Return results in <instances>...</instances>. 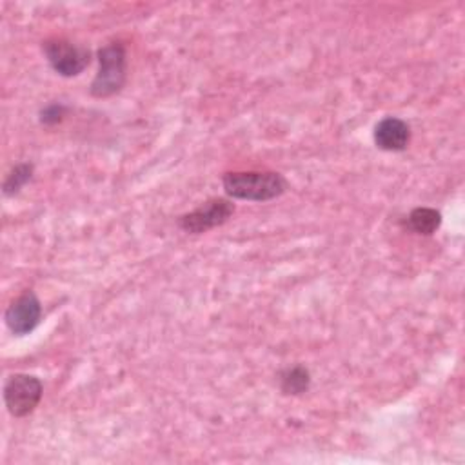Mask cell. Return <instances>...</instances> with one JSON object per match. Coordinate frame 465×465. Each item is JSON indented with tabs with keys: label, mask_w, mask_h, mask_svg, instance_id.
Segmentation results:
<instances>
[{
	"label": "cell",
	"mask_w": 465,
	"mask_h": 465,
	"mask_svg": "<svg viewBox=\"0 0 465 465\" xmlns=\"http://www.w3.org/2000/svg\"><path fill=\"white\" fill-rule=\"evenodd\" d=\"M31 176H33V165H31V163L24 162V163L15 165V167L9 171V174L5 176V180H4L2 193H4L5 196L16 194V193L31 180Z\"/></svg>",
	"instance_id": "cell-10"
},
{
	"label": "cell",
	"mask_w": 465,
	"mask_h": 465,
	"mask_svg": "<svg viewBox=\"0 0 465 465\" xmlns=\"http://www.w3.org/2000/svg\"><path fill=\"white\" fill-rule=\"evenodd\" d=\"M44 54L49 65L60 76H76L80 74L91 62L89 49L76 45L65 38H49L42 45Z\"/></svg>",
	"instance_id": "cell-4"
},
{
	"label": "cell",
	"mask_w": 465,
	"mask_h": 465,
	"mask_svg": "<svg viewBox=\"0 0 465 465\" xmlns=\"http://www.w3.org/2000/svg\"><path fill=\"white\" fill-rule=\"evenodd\" d=\"M42 381L31 374H13L4 385V401L11 416L24 418L31 414L42 398Z\"/></svg>",
	"instance_id": "cell-3"
},
{
	"label": "cell",
	"mask_w": 465,
	"mask_h": 465,
	"mask_svg": "<svg viewBox=\"0 0 465 465\" xmlns=\"http://www.w3.org/2000/svg\"><path fill=\"white\" fill-rule=\"evenodd\" d=\"M407 222L414 232L430 236L440 229L441 214H440V211H436L432 207H416L411 211Z\"/></svg>",
	"instance_id": "cell-9"
},
{
	"label": "cell",
	"mask_w": 465,
	"mask_h": 465,
	"mask_svg": "<svg viewBox=\"0 0 465 465\" xmlns=\"http://www.w3.org/2000/svg\"><path fill=\"white\" fill-rule=\"evenodd\" d=\"M234 213V205L225 198H213L203 202L194 211L182 214L178 218V225L191 234L207 232L214 227L223 225Z\"/></svg>",
	"instance_id": "cell-5"
},
{
	"label": "cell",
	"mask_w": 465,
	"mask_h": 465,
	"mask_svg": "<svg viewBox=\"0 0 465 465\" xmlns=\"http://www.w3.org/2000/svg\"><path fill=\"white\" fill-rule=\"evenodd\" d=\"M311 374L303 365H292L278 374V387L287 396H298L309 391Z\"/></svg>",
	"instance_id": "cell-8"
},
{
	"label": "cell",
	"mask_w": 465,
	"mask_h": 465,
	"mask_svg": "<svg viewBox=\"0 0 465 465\" xmlns=\"http://www.w3.org/2000/svg\"><path fill=\"white\" fill-rule=\"evenodd\" d=\"M222 185L229 196L251 202H267L287 191V180L274 171L225 173Z\"/></svg>",
	"instance_id": "cell-1"
},
{
	"label": "cell",
	"mask_w": 465,
	"mask_h": 465,
	"mask_svg": "<svg viewBox=\"0 0 465 465\" xmlns=\"http://www.w3.org/2000/svg\"><path fill=\"white\" fill-rule=\"evenodd\" d=\"M98 73L91 84V94L107 98L125 84V47L120 42L104 45L98 51Z\"/></svg>",
	"instance_id": "cell-2"
},
{
	"label": "cell",
	"mask_w": 465,
	"mask_h": 465,
	"mask_svg": "<svg viewBox=\"0 0 465 465\" xmlns=\"http://www.w3.org/2000/svg\"><path fill=\"white\" fill-rule=\"evenodd\" d=\"M409 142H411V127L401 118L387 116L380 120L374 127V143L381 151L398 153L407 149Z\"/></svg>",
	"instance_id": "cell-7"
},
{
	"label": "cell",
	"mask_w": 465,
	"mask_h": 465,
	"mask_svg": "<svg viewBox=\"0 0 465 465\" xmlns=\"http://www.w3.org/2000/svg\"><path fill=\"white\" fill-rule=\"evenodd\" d=\"M4 318H5L7 329L13 334L16 336L29 334L40 323V318H42L40 300L31 291L20 294L16 300L11 302Z\"/></svg>",
	"instance_id": "cell-6"
},
{
	"label": "cell",
	"mask_w": 465,
	"mask_h": 465,
	"mask_svg": "<svg viewBox=\"0 0 465 465\" xmlns=\"http://www.w3.org/2000/svg\"><path fill=\"white\" fill-rule=\"evenodd\" d=\"M65 113V107L62 104H49L47 107L42 109L40 113V122L45 124V125H51V124H58L62 120Z\"/></svg>",
	"instance_id": "cell-11"
}]
</instances>
